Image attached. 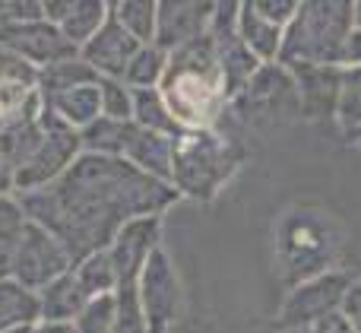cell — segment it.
Masks as SVG:
<instances>
[{
	"label": "cell",
	"mask_w": 361,
	"mask_h": 333,
	"mask_svg": "<svg viewBox=\"0 0 361 333\" xmlns=\"http://www.w3.org/2000/svg\"><path fill=\"white\" fill-rule=\"evenodd\" d=\"M349 35H352L349 4H305L298 6V16L288 23L286 35H282L279 57L288 67H298V63L333 67V63H343Z\"/></svg>",
	"instance_id": "cell-1"
},
{
	"label": "cell",
	"mask_w": 361,
	"mask_h": 333,
	"mask_svg": "<svg viewBox=\"0 0 361 333\" xmlns=\"http://www.w3.org/2000/svg\"><path fill=\"white\" fill-rule=\"evenodd\" d=\"M219 86H222V70L212 63V51L197 48V42H193L190 63L169 73V83H165L169 114H175L184 124H206L212 108H216Z\"/></svg>",
	"instance_id": "cell-2"
},
{
	"label": "cell",
	"mask_w": 361,
	"mask_h": 333,
	"mask_svg": "<svg viewBox=\"0 0 361 333\" xmlns=\"http://www.w3.org/2000/svg\"><path fill=\"white\" fill-rule=\"evenodd\" d=\"M282 258L288 260V270L298 283L330 273L326 270V264L333 258L330 222H311L305 216H298V222H288L286 232H282Z\"/></svg>",
	"instance_id": "cell-3"
},
{
	"label": "cell",
	"mask_w": 361,
	"mask_h": 333,
	"mask_svg": "<svg viewBox=\"0 0 361 333\" xmlns=\"http://www.w3.org/2000/svg\"><path fill=\"white\" fill-rule=\"evenodd\" d=\"M352 279L345 273H324V277H314L307 283H301L295 289V296L286 302V311H282V327H311L320 317L339 311L343 305V296L349 289Z\"/></svg>",
	"instance_id": "cell-4"
},
{
	"label": "cell",
	"mask_w": 361,
	"mask_h": 333,
	"mask_svg": "<svg viewBox=\"0 0 361 333\" xmlns=\"http://www.w3.org/2000/svg\"><path fill=\"white\" fill-rule=\"evenodd\" d=\"M241 42L247 44V51L257 61H269V57L279 54L282 48V29L273 25L269 19H263L254 10V4L241 10Z\"/></svg>",
	"instance_id": "cell-5"
},
{
	"label": "cell",
	"mask_w": 361,
	"mask_h": 333,
	"mask_svg": "<svg viewBox=\"0 0 361 333\" xmlns=\"http://www.w3.org/2000/svg\"><path fill=\"white\" fill-rule=\"evenodd\" d=\"M339 315L355 327V333H361V279L358 283H349V289H345V296H343V305H339Z\"/></svg>",
	"instance_id": "cell-6"
},
{
	"label": "cell",
	"mask_w": 361,
	"mask_h": 333,
	"mask_svg": "<svg viewBox=\"0 0 361 333\" xmlns=\"http://www.w3.org/2000/svg\"><path fill=\"white\" fill-rule=\"evenodd\" d=\"M254 10L260 13L263 19H269L273 25H279V29L298 16V4H292V0H288V4H254Z\"/></svg>",
	"instance_id": "cell-7"
},
{
	"label": "cell",
	"mask_w": 361,
	"mask_h": 333,
	"mask_svg": "<svg viewBox=\"0 0 361 333\" xmlns=\"http://www.w3.org/2000/svg\"><path fill=\"white\" fill-rule=\"evenodd\" d=\"M311 333H355V327H352L339 311H333V315L320 317L317 324H311Z\"/></svg>",
	"instance_id": "cell-8"
},
{
	"label": "cell",
	"mask_w": 361,
	"mask_h": 333,
	"mask_svg": "<svg viewBox=\"0 0 361 333\" xmlns=\"http://www.w3.org/2000/svg\"><path fill=\"white\" fill-rule=\"evenodd\" d=\"M343 63H349V70H352V67H358V70H361V29H352L349 42H345Z\"/></svg>",
	"instance_id": "cell-9"
},
{
	"label": "cell",
	"mask_w": 361,
	"mask_h": 333,
	"mask_svg": "<svg viewBox=\"0 0 361 333\" xmlns=\"http://www.w3.org/2000/svg\"><path fill=\"white\" fill-rule=\"evenodd\" d=\"M352 25H358V29H361V4L352 6Z\"/></svg>",
	"instance_id": "cell-10"
},
{
	"label": "cell",
	"mask_w": 361,
	"mask_h": 333,
	"mask_svg": "<svg viewBox=\"0 0 361 333\" xmlns=\"http://www.w3.org/2000/svg\"><path fill=\"white\" fill-rule=\"evenodd\" d=\"M282 333H311V327H288V330H282Z\"/></svg>",
	"instance_id": "cell-11"
}]
</instances>
